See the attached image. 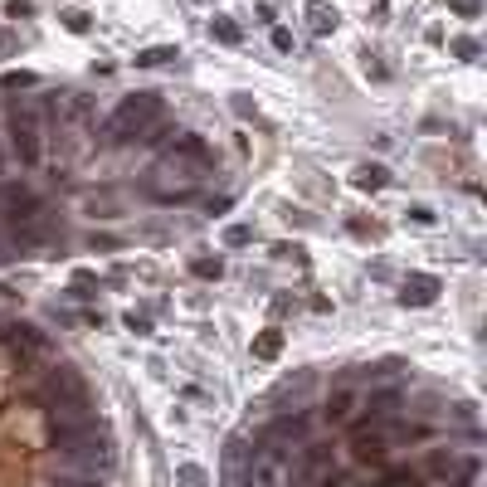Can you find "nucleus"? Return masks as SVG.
<instances>
[{
	"label": "nucleus",
	"instance_id": "26",
	"mask_svg": "<svg viewBox=\"0 0 487 487\" xmlns=\"http://www.w3.org/2000/svg\"><path fill=\"white\" fill-rule=\"evenodd\" d=\"M405 215H409V219H414V224H424V229H429L433 219H438V215H433V210H429V205H409Z\"/></svg>",
	"mask_w": 487,
	"mask_h": 487
},
{
	"label": "nucleus",
	"instance_id": "17",
	"mask_svg": "<svg viewBox=\"0 0 487 487\" xmlns=\"http://www.w3.org/2000/svg\"><path fill=\"white\" fill-rule=\"evenodd\" d=\"M93 288H98V278H93L88 268H79V273H74V288H69V298H74V302H88V298H98Z\"/></svg>",
	"mask_w": 487,
	"mask_h": 487
},
{
	"label": "nucleus",
	"instance_id": "8",
	"mask_svg": "<svg viewBox=\"0 0 487 487\" xmlns=\"http://www.w3.org/2000/svg\"><path fill=\"white\" fill-rule=\"evenodd\" d=\"M336 25H341V15H336V5H331V0H307V29H312L317 39L336 34Z\"/></svg>",
	"mask_w": 487,
	"mask_h": 487
},
{
	"label": "nucleus",
	"instance_id": "20",
	"mask_svg": "<svg viewBox=\"0 0 487 487\" xmlns=\"http://www.w3.org/2000/svg\"><path fill=\"white\" fill-rule=\"evenodd\" d=\"M224 244H229V248H248V244H253V229H248V224H229V229H224Z\"/></svg>",
	"mask_w": 487,
	"mask_h": 487
},
{
	"label": "nucleus",
	"instance_id": "28",
	"mask_svg": "<svg viewBox=\"0 0 487 487\" xmlns=\"http://www.w3.org/2000/svg\"><path fill=\"white\" fill-rule=\"evenodd\" d=\"M273 258H293V263H302V244H278Z\"/></svg>",
	"mask_w": 487,
	"mask_h": 487
},
{
	"label": "nucleus",
	"instance_id": "15",
	"mask_svg": "<svg viewBox=\"0 0 487 487\" xmlns=\"http://www.w3.org/2000/svg\"><path fill=\"white\" fill-rule=\"evenodd\" d=\"M176 487H210V468H200V463H181V468H176Z\"/></svg>",
	"mask_w": 487,
	"mask_h": 487
},
{
	"label": "nucleus",
	"instance_id": "5",
	"mask_svg": "<svg viewBox=\"0 0 487 487\" xmlns=\"http://www.w3.org/2000/svg\"><path fill=\"white\" fill-rule=\"evenodd\" d=\"M351 458L361 468H385L390 463V433L385 429H351Z\"/></svg>",
	"mask_w": 487,
	"mask_h": 487
},
{
	"label": "nucleus",
	"instance_id": "29",
	"mask_svg": "<svg viewBox=\"0 0 487 487\" xmlns=\"http://www.w3.org/2000/svg\"><path fill=\"white\" fill-rule=\"evenodd\" d=\"M229 108L239 112L244 122H248V117H253V103H248V93H234V103H229Z\"/></svg>",
	"mask_w": 487,
	"mask_h": 487
},
{
	"label": "nucleus",
	"instance_id": "13",
	"mask_svg": "<svg viewBox=\"0 0 487 487\" xmlns=\"http://www.w3.org/2000/svg\"><path fill=\"white\" fill-rule=\"evenodd\" d=\"M210 34H215L219 44H229V49H234V44H244V29L234 25L229 15H215V20H210Z\"/></svg>",
	"mask_w": 487,
	"mask_h": 487
},
{
	"label": "nucleus",
	"instance_id": "25",
	"mask_svg": "<svg viewBox=\"0 0 487 487\" xmlns=\"http://www.w3.org/2000/svg\"><path fill=\"white\" fill-rule=\"evenodd\" d=\"M273 49H278V54H293V29H273Z\"/></svg>",
	"mask_w": 487,
	"mask_h": 487
},
{
	"label": "nucleus",
	"instance_id": "2",
	"mask_svg": "<svg viewBox=\"0 0 487 487\" xmlns=\"http://www.w3.org/2000/svg\"><path fill=\"white\" fill-rule=\"evenodd\" d=\"M5 122H10V146H15L20 166H39V156H44V136H39L44 117H39V108L34 103H10Z\"/></svg>",
	"mask_w": 487,
	"mask_h": 487
},
{
	"label": "nucleus",
	"instance_id": "18",
	"mask_svg": "<svg viewBox=\"0 0 487 487\" xmlns=\"http://www.w3.org/2000/svg\"><path fill=\"white\" fill-rule=\"evenodd\" d=\"M59 20H64L69 34H88V29H93V15H88V10H64Z\"/></svg>",
	"mask_w": 487,
	"mask_h": 487
},
{
	"label": "nucleus",
	"instance_id": "1",
	"mask_svg": "<svg viewBox=\"0 0 487 487\" xmlns=\"http://www.w3.org/2000/svg\"><path fill=\"white\" fill-rule=\"evenodd\" d=\"M151 122H161V98H156V93H132V98H122V103L112 108V117L103 122V141H108V146L141 141V132H146Z\"/></svg>",
	"mask_w": 487,
	"mask_h": 487
},
{
	"label": "nucleus",
	"instance_id": "16",
	"mask_svg": "<svg viewBox=\"0 0 487 487\" xmlns=\"http://www.w3.org/2000/svg\"><path fill=\"white\" fill-rule=\"evenodd\" d=\"M371 487H424V478L414 473V468H390L380 483H371Z\"/></svg>",
	"mask_w": 487,
	"mask_h": 487
},
{
	"label": "nucleus",
	"instance_id": "3",
	"mask_svg": "<svg viewBox=\"0 0 487 487\" xmlns=\"http://www.w3.org/2000/svg\"><path fill=\"white\" fill-rule=\"evenodd\" d=\"M112 463H117V448H112L108 433H83V438H74L69 448H64V468H79L83 478H108Z\"/></svg>",
	"mask_w": 487,
	"mask_h": 487
},
{
	"label": "nucleus",
	"instance_id": "27",
	"mask_svg": "<svg viewBox=\"0 0 487 487\" xmlns=\"http://www.w3.org/2000/svg\"><path fill=\"white\" fill-rule=\"evenodd\" d=\"M361 59H366V74H371V79H390V69L380 64V54H361Z\"/></svg>",
	"mask_w": 487,
	"mask_h": 487
},
{
	"label": "nucleus",
	"instance_id": "6",
	"mask_svg": "<svg viewBox=\"0 0 487 487\" xmlns=\"http://www.w3.org/2000/svg\"><path fill=\"white\" fill-rule=\"evenodd\" d=\"M438 293H443V283L433 273H405V283H400V302L405 307H433Z\"/></svg>",
	"mask_w": 487,
	"mask_h": 487
},
{
	"label": "nucleus",
	"instance_id": "32",
	"mask_svg": "<svg viewBox=\"0 0 487 487\" xmlns=\"http://www.w3.org/2000/svg\"><path fill=\"white\" fill-rule=\"evenodd\" d=\"M10 49H15V34H5V29H0V54H10Z\"/></svg>",
	"mask_w": 487,
	"mask_h": 487
},
{
	"label": "nucleus",
	"instance_id": "9",
	"mask_svg": "<svg viewBox=\"0 0 487 487\" xmlns=\"http://www.w3.org/2000/svg\"><path fill=\"white\" fill-rule=\"evenodd\" d=\"M283 346H288L283 326H263V331L253 336V346H248V356H253V361H278V356H283Z\"/></svg>",
	"mask_w": 487,
	"mask_h": 487
},
{
	"label": "nucleus",
	"instance_id": "14",
	"mask_svg": "<svg viewBox=\"0 0 487 487\" xmlns=\"http://www.w3.org/2000/svg\"><path fill=\"white\" fill-rule=\"evenodd\" d=\"M190 273H195V278H205V283H219V278H224V258L200 253V258H190Z\"/></svg>",
	"mask_w": 487,
	"mask_h": 487
},
{
	"label": "nucleus",
	"instance_id": "11",
	"mask_svg": "<svg viewBox=\"0 0 487 487\" xmlns=\"http://www.w3.org/2000/svg\"><path fill=\"white\" fill-rule=\"evenodd\" d=\"M351 409H356V390H336V395H326L322 419L326 424H341V419H351Z\"/></svg>",
	"mask_w": 487,
	"mask_h": 487
},
{
	"label": "nucleus",
	"instance_id": "23",
	"mask_svg": "<svg viewBox=\"0 0 487 487\" xmlns=\"http://www.w3.org/2000/svg\"><path fill=\"white\" fill-rule=\"evenodd\" d=\"M127 326H132L136 336H151V317H146V312H136V307L127 312Z\"/></svg>",
	"mask_w": 487,
	"mask_h": 487
},
{
	"label": "nucleus",
	"instance_id": "19",
	"mask_svg": "<svg viewBox=\"0 0 487 487\" xmlns=\"http://www.w3.org/2000/svg\"><path fill=\"white\" fill-rule=\"evenodd\" d=\"M0 88H10V93H15V88H39V79L25 74V69H10V74H0Z\"/></svg>",
	"mask_w": 487,
	"mask_h": 487
},
{
	"label": "nucleus",
	"instance_id": "24",
	"mask_svg": "<svg viewBox=\"0 0 487 487\" xmlns=\"http://www.w3.org/2000/svg\"><path fill=\"white\" fill-rule=\"evenodd\" d=\"M5 15L10 20H25V15H34V0H5Z\"/></svg>",
	"mask_w": 487,
	"mask_h": 487
},
{
	"label": "nucleus",
	"instance_id": "31",
	"mask_svg": "<svg viewBox=\"0 0 487 487\" xmlns=\"http://www.w3.org/2000/svg\"><path fill=\"white\" fill-rule=\"evenodd\" d=\"M288 224H298V229H312V224H317V219L307 215V210H288Z\"/></svg>",
	"mask_w": 487,
	"mask_h": 487
},
{
	"label": "nucleus",
	"instance_id": "7",
	"mask_svg": "<svg viewBox=\"0 0 487 487\" xmlns=\"http://www.w3.org/2000/svg\"><path fill=\"white\" fill-rule=\"evenodd\" d=\"M54 215H49V210H39V215H29V219H20V224H15V244H20V248H44V244L54 239Z\"/></svg>",
	"mask_w": 487,
	"mask_h": 487
},
{
	"label": "nucleus",
	"instance_id": "4",
	"mask_svg": "<svg viewBox=\"0 0 487 487\" xmlns=\"http://www.w3.org/2000/svg\"><path fill=\"white\" fill-rule=\"evenodd\" d=\"M39 210H44V200L34 195V186H25V181H5V186H0V215L10 219V224L39 215Z\"/></svg>",
	"mask_w": 487,
	"mask_h": 487
},
{
	"label": "nucleus",
	"instance_id": "30",
	"mask_svg": "<svg viewBox=\"0 0 487 487\" xmlns=\"http://www.w3.org/2000/svg\"><path fill=\"white\" fill-rule=\"evenodd\" d=\"M59 487H108V478H64Z\"/></svg>",
	"mask_w": 487,
	"mask_h": 487
},
{
	"label": "nucleus",
	"instance_id": "22",
	"mask_svg": "<svg viewBox=\"0 0 487 487\" xmlns=\"http://www.w3.org/2000/svg\"><path fill=\"white\" fill-rule=\"evenodd\" d=\"M448 54H453V59H478V39H468V34H458V39L448 44Z\"/></svg>",
	"mask_w": 487,
	"mask_h": 487
},
{
	"label": "nucleus",
	"instance_id": "10",
	"mask_svg": "<svg viewBox=\"0 0 487 487\" xmlns=\"http://www.w3.org/2000/svg\"><path fill=\"white\" fill-rule=\"evenodd\" d=\"M351 186H356V190H366V195H371V190H385V186H390V171H385L380 161H366V166H356Z\"/></svg>",
	"mask_w": 487,
	"mask_h": 487
},
{
	"label": "nucleus",
	"instance_id": "21",
	"mask_svg": "<svg viewBox=\"0 0 487 487\" xmlns=\"http://www.w3.org/2000/svg\"><path fill=\"white\" fill-rule=\"evenodd\" d=\"M443 5H448L453 15H463V20H478V15H483V0H443Z\"/></svg>",
	"mask_w": 487,
	"mask_h": 487
},
{
	"label": "nucleus",
	"instance_id": "12",
	"mask_svg": "<svg viewBox=\"0 0 487 487\" xmlns=\"http://www.w3.org/2000/svg\"><path fill=\"white\" fill-rule=\"evenodd\" d=\"M181 49L176 44H151V49H136V69H161V64H176Z\"/></svg>",
	"mask_w": 487,
	"mask_h": 487
}]
</instances>
